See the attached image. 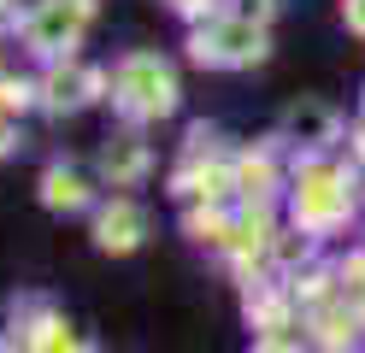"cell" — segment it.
<instances>
[{"label": "cell", "instance_id": "3", "mask_svg": "<svg viewBox=\"0 0 365 353\" xmlns=\"http://www.w3.org/2000/svg\"><path fill=\"white\" fill-rule=\"evenodd\" d=\"M48 200H53V206H83V183H77L71 171H53V177H48Z\"/></svg>", "mask_w": 365, "mask_h": 353}, {"label": "cell", "instance_id": "1", "mask_svg": "<svg viewBox=\"0 0 365 353\" xmlns=\"http://www.w3.org/2000/svg\"><path fill=\"white\" fill-rule=\"evenodd\" d=\"M118 88H124V106H135V112H171V101H177L171 71L159 65V59H130L124 77H118Z\"/></svg>", "mask_w": 365, "mask_h": 353}, {"label": "cell", "instance_id": "2", "mask_svg": "<svg viewBox=\"0 0 365 353\" xmlns=\"http://www.w3.org/2000/svg\"><path fill=\"white\" fill-rule=\"evenodd\" d=\"M135 230H142V212H135V206H112L101 218V242L124 253V247H135Z\"/></svg>", "mask_w": 365, "mask_h": 353}, {"label": "cell", "instance_id": "4", "mask_svg": "<svg viewBox=\"0 0 365 353\" xmlns=\"http://www.w3.org/2000/svg\"><path fill=\"white\" fill-rule=\"evenodd\" d=\"M135 171H142V153H135L130 148V141H124V148H106V177H135Z\"/></svg>", "mask_w": 365, "mask_h": 353}, {"label": "cell", "instance_id": "5", "mask_svg": "<svg viewBox=\"0 0 365 353\" xmlns=\"http://www.w3.org/2000/svg\"><path fill=\"white\" fill-rule=\"evenodd\" d=\"M289 124H294V135H324L330 130V112L324 106H307V112H294Z\"/></svg>", "mask_w": 365, "mask_h": 353}]
</instances>
